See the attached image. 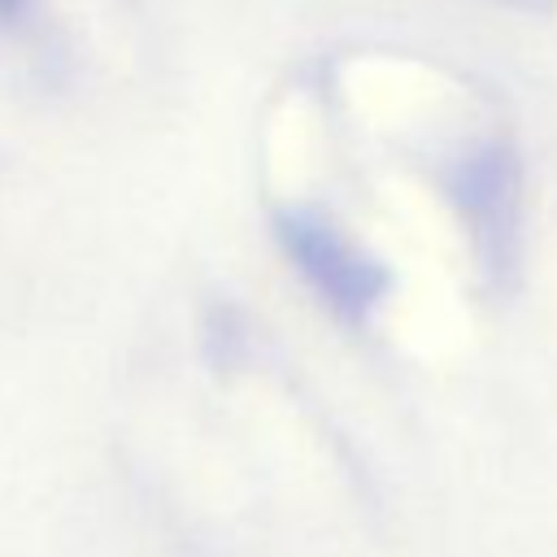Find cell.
<instances>
[{
    "mask_svg": "<svg viewBox=\"0 0 557 557\" xmlns=\"http://www.w3.org/2000/svg\"><path fill=\"white\" fill-rule=\"evenodd\" d=\"M26 9H30V0H0V26L22 22V17H26Z\"/></svg>",
    "mask_w": 557,
    "mask_h": 557,
    "instance_id": "cell-1",
    "label": "cell"
}]
</instances>
